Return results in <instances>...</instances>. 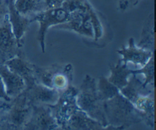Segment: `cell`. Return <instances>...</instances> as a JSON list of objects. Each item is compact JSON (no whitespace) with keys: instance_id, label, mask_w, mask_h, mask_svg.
I'll return each instance as SVG.
<instances>
[{"instance_id":"obj_7","label":"cell","mask_w":156,"mask_h":130,"mask_svg":"<svg viewBox=\"0 0 156 130\" xmlns=\"http://www.w3.org/2000/svg\"><path fill=\"white\" fill-rule=\"evenodd\" d=\"M23 130H62L55 120L50 107L33 105L30 119Z\"/></svg>"},{"instance_id":"obj_16","label":"cell","mask_w":156,"mask_h":130,"mask_svg":"<svg viewBox=\"0 0 156 130\" xmlns=\"http://www.w3.org/2000/svg\"><path fill=\"white\" fill-rule=\"evenodd\" d=\"M14 4L21 15L30 19L34 15L47 9L46 0H14Z\"/></svg>"},{"instance_id":"obj_23","label":"cell","mask_w":156,"mask_h":130,"mask_svg":"<svg viewBox=\"0 0 156 130\" xmlns=\"http://www.w3.org/2000/svg\"><path fill=\"white\" fill-rule=\"evenodd\" d=\"M126 126H114L111 125H107V126H104L102 125H99L98 127L93 130H124L126 129Z\"/></svg>"},{"instance_id":"obj_22","label":"cell","mask_w":156,"mask_h":130,"mask_svg":"<svg viewBox=\"0 0 156 130\" xmlns=\"http://www.w3.org/2000/svg\"><path fill=\"white\" fill-rule=\"evenodd\" d=\"M0 99H3V100H6V101H12V99L10 98V97L7 95V94H6L4 84H3V82L2 80L1 77H0Z\"/></svg>"},{"instance_id":"obj_19","label":"cell","mask_w":156,"mask_h":130,"mask_svg":"<svg viewBox=\"0 0 156 130\" xmlns=\"http://www.w3.org/2000/svg\"><path fill=\"white\" fill-rule=\"evenodd\" d=\"M138 75L143 76V84L146 87L149 88H154V56L148 61L147 63L142 68L139 69Z\"/></svg>"},{"instance_id":"obj_9","label":"cell","mask_w":156,"mask_h":130,"mask_svg":"<svg viewBox=\"0 0 156 130\" xmlns=\"http://www.w3.org/2000/svg\"><path fill=\"white\" fill-rule=\"evenodd\" d=\"M117 53L122 56L120 60L126 65L132 64L135 69L144 66L148 61L154 56V53L138 47L133 37L129 38L127 46H123Z\"/></svg>"},{"instance_id":"obj_10","label":"cell","mask_w":156,"mask_h":130,"mask_svg":"<svg viewBox=\"0 0 156 130\" xmlns=\"http://www.w3.org/2000/svg\"><path fill=\"white\" fill-rule=\"evenodd\" d=\"M26 97L32 105H53L59 97L60 92L47 88L39 83L27 87L24 91Z\"/></svg>"},{"instance_id":"obj_21","label":"cell","mask_w":156,"mask_h":130,"mask_svg":"<svg viewBox=\"0 0 156 130\" xmlns=\"http://www.w3.org/2000/svg\"><path fill=\"white\" fill-rule=\"evenodd\" d=\"M9 15V0H0V24L3 22Z\"/></svg>"},{"instance_id":"obj_8","label":"cell","mask_w":156,"mask_h":130,"mask_svg":"<svg viewBox=\"0 0 156 130\" xmlns=\"http://www.w3.org/2000/svg\"><path fill=\"white\" fill-rule=\"evenodd\" d=\"M24 53L14 35L9 18L0 24V59L3 62Z\"/></svg>"},{"instance_id":"obj_13","label":"cell","mask_w":156,"mask_h":130,"mask_svg":"<svg viewBox=\"0 0 156 130\" xmlns=\"http://www.w3.org/2000/svg\"><path fill=\"white\" fill-rule=\"evenodd\" d=\"M0 77L4 84L6 94L10 98H15L25 90L24 81L11 71L5 63L0 64Z\"/></svg>"},{"instance_id":"obj_14","label":"cell","mask_w":156,"mask_h":130,"mask_svg":"<svg viewBox=\"0 0 156 130\" xmlns=\"http://www.w3.org/2000/svg\"><path fill=\"white\" fill-rule=\"evenodd\" d=\"M99 125L101 124L79 108L61 129L62 130H93Z\"/></svg>"},{"instance_id":"obj_5","label":"cell","mask_w":156,"mask_h":130,"mask_svg":"<svg viewBox=\"0 0 156 130\" xmlns=\"http://www.w3.org/2000/svg\"><path fill=\"white\" fill-rule=\"evenodd\" d=\"M77 93L78 89L73 85H69L60 93L57 101L53 105L49 106L60 128L79 109L77 105Z\"/></svg>"},{"instance_id":"obj_18","label":"cell","mask_w":156,"mask_h":130,"mask_svg":"<svg viewBox=\"0 0 156 130\" xmlns=\"http://www.w3.org/2000/svg\"><path fill=\"white\" fill-rule=\"evenodd\" d=\"M97 88L99 95L104 102L113 97L117 93L120 92V90L115 85H113L111 82H110L107 78L104 77V76L99 79Z\"/></svg>"},{"instance_id":"obj_24","label":"cell","mask_w":156,"mask_h":130,"mask_svg":"<svg viewBox=\"0 0 156 130\" xmlns=\"http://www.w3.org/2000/svg\"><path fill=\"white\" fill-rule=\"evenodd\" d=\"M1 63H4V62H3L2 61V59H0V64H1Z\"/></svg>"},{"instance_id":"obj_6","label":"cell","mask_w":156,"mask_h":130,"mask_svg":"<svg viewBox=\"0 0 156 130\" xmlns=\"http://www.w3.org/2000/svg\"><path fill=\"white\" fill-rule=\"evenodd\" d=\"M33 111V105L28 101L24 91L12 99L9 111L5 120L13 130H23L30 119Z\"/></svg>"},{"instance_id":"obj_15","label":"cell","mask_w":156,"mask_h":130,"mask_svg":"<svg viewBox=\"0 0 156 130\" xmlns=\"http://www.w3.org/2000/svg\"><path fill=\"white\" fill-rule=\"evenodd\" d=\"M110 69L111 76L107 79L119 90L126 86L129 76L136 74V69L129 68V65L123 63L120 59L115 65H110Z\"/></svg>"},{"instance_id":"obj_2","label":"cell","mask_w":156,"mask_h":130,"mask_svg":"<svg viewBox=\"0 0 156 130\" xmlns=\"http://www.w3.org/2000/svg\"><path fill=\"white\" fill-rule=\"evenodd\" d=\"M78 107L102 126L108 125L104 101L101 98L95 80L87 75L77 93Z\"/></svg>"},{"instance_id":"obj_17","label":"cell","mask_w":156,"mask_h":130,"mask_svg":"<svg viewBox=\"0 0 156 130\" xmlns=\"http://www.w3.org/2000/svg\"><path fill=\"white\" fill-rule=\"evenodd\" d=\"M137 46L154 53L155 50V29H154V14L148 16L143 24L140 40Z\"/></svg>"},{"instance_id":"obj_12","label":"cell","mask_w":156,"mask_h":130,"mask_svg":"<svg viewBox=\"0 0 156 130\" xmlns=\"http://www.w3.org/2000/svg\"><path fill=\"white\" fill-rule=\"evenodd\" d=\"M8 18L14 35L20 47H22L24 44V35L28 30L30 24L32 23L31 19L28 17L21 15L16 10L14 4V0H9Z\"/></svg>"},{"instance_id":"obj_11","label":"cell","mask_w":156,"mask_h":130,"mask_svg":"<svg viewBox=\"0 0 156 130\" xmlns=\"http://www.w3.org/2000/svg\"><path fill=\"white\" fill-rule=\"evenodd\" d=\"M8 68L14 73L19 76L24 81L26 88L37 83L34 73V64L28 61L24 53L4 62Z\"/></svg>"},{"instance_id":"obj_1","label":"cell","mask_w":156,"mask_h":130,"mask_svg":"<svg viewBox=\"0 0 156 130\" xmlns=\"http://www.w3.org/2000/svg\"><path fill=\"white\" fill-rule=\"evenodd\" d=\"M108 125L127 126L143 120L141 114L120 92L104 102Z\"/></svg>"},{"instance_id":"obj_20","label":"cell","mask_w":156,"mask_h":130,"mask_svg":"<svg viewBox=\"0 0 156 130\" xmlns=\"http://www.w3.org/2000/svg\"><path fill=\"white\" fill-rule=\"evenodd\" d=\"M141 0H117L118 9L120 12H125L138 4Z\"/></svg>"},{"instance_id":"obj_3","label":"cell","mask_w":156,"mask_h":130,"mask_svg":"<svg viewBox=\"0 0 156 130\" xmlns=\"http://www.w3.org/2000/svg\"><path fill=\"white\" fill-rule=\"evenodd\" d=\"M70 13L66 9L63 7H59L47 9L31 18L32 22L37 21L39 23L37 38L43 53L45 52V37L48 29L53 26L57 27L67 22Z\"/></svg>"},{"instance_id":"obj_4","label":"cell","mask_w":156,"mask_h":130,"mask_svg":"<svg viewBox=\"0 0 156 130\" xmlns=\"http://www.w3.org/2000/svg\"><path fill=\"white\" fill-rule=\"evenodd\" d=\"M94 11V9L88 2L85 8L70 13L68 21L56 27L73 30L82 36L94 39V32L92 23V14Z\"/></svg>"}]
</instances>
